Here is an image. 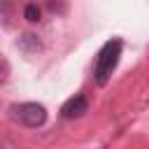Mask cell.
Wrapping results in <instances>:
<instances>
[{
	"mask_svg": "<svg viewBox=\"0 0 149 149\" xmlns=\"http://www.w3.org/2000/svg\"><path fill=\"white\" fill-rule=\"evenodd\" d=\"M9 116L26 128H40L47 123V107L40 102H19L9 107Z\"/></svg>",
	"mask_w": 149,
	"mask_h": 149,
	"instance_id": "7a4b0ae2",
	"label": "cell"
},
{
	"mask_svg": "<svg viewBox=\"0 0 149 149\" xmlns=\"http://www.w3.org/2000/svg\"><path fill=\"white\" fill-rule=\"evenodd\" d=\"M23 16L28 19V21H40V7L35 5V2H30V5H26V9H23Z\"/></svg>",
	"mask_w": 149,
	"mask_h": 149,
	"instance_id": "277c9868",
	"label": "cell"
},
{
	"mask_svg": "<svg viewBox=\"0 0 149 149\" xmlns=\"http://www.w3.org/2000/svg\"><path fill=\"white\" fill-rule=\"evenodd\" d=\"M121 49H123V42H121L119 37H112V40H107V42L100 47V51H98V56H95V63H93V79H95L98 86H105V84L109 81L112 72H114L116 65H119Z\"/></svg>",
	"mask_w": 149,
	"mask_h": 149,
	"instance_id": "6da1fadb",
	"label": "cell"
},
{
	"mask_svg": "<svg viewBox=\"0 0 149 149\" xmlns=\"http://www.w3.org/2000/svg\"><path fill=\"white\" fill-rule=\"evenodd\" d=\"M88 112V100L84 98V93H74L72 98H68L61 107V116L63 119H79Z\"/></svg>",
	"mask_w": 149,
	"mask_h": 149,
	"instance_id": "3957f363",
	"label": "cell"
},
{
	"mask_svg": "<svg viewBox=\"0 0 149 149\" xmlns=\"http://www.w3.org/2000/svg\"><path fill=\"white\" fill-rule=\"evenodd\" d=\"M0 79H2V63H0Z\"/></svg>",
	"mask_w": 149,
	"mask_h": 149,
	"instance_id": "5b68a950",
	"label": "cell"
}]
</instances>
